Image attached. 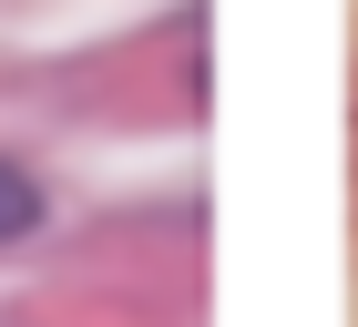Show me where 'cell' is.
Returning <instances> with one entry per match:
<instances>
[{"label": "cell", "mask_w": 358, "mask_h": 327, "mask_svg": "<svg viewBox=\"0 0 358 327\" xmlns=\"http://www.w3.org/2000/svg\"><path fill=\"white\" fill-rule=\"evenodd\" d=\"M31 225H41V184H31L21 164H0V245L31 235Z\"/></svg>", "instance_id": "1"}]
</instances>
